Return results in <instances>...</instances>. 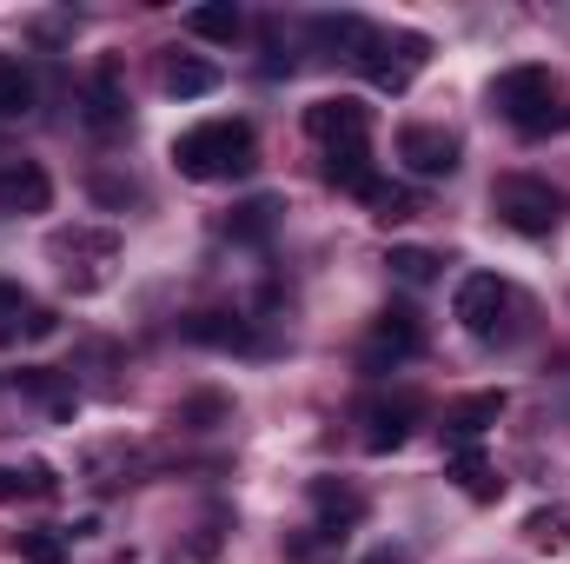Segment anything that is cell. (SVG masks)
I'll list each match as a JSON object with an SVG mask.
<instances>
[{
    "mask_svg": "<svg viewBox=\"0 0 570 564\" xmlns=\"http://www.w3.org/2000/svg\"><path fill=\"white\" fill-rule=\"evenodd\" d=\"M325 179H332L338 193H358V200H365V193L379 186V166H372L365 146H332V153H325Z\"/></svg>",
    "mask_w": 570,
    "mask_h": 564,
    "instance_id": "obj_16",
    "label": "cell"
},
{
    "mask_svg": "<svg viewBox=\"0 0 570 564\" xmlns=\"http://www.w3.org/2000/svg\"><path fill=\"white\" fill-rule=\"evenodd\" d=\"M419 412H425L419 399H379V406H365V451H399L412 438Z\"/></svg>",
    "mask_w": 570,
    "mask_h": 564,
    "instance_id": "obj_13",
    "label": "cell"
},
{
    "mask_svg": "<svg viewBox=\"0 0 570 564\" xmlns=\"http://www.w3.org/2000/svg\"><path fill=\"white\" fill-rule=\"evenodd\" d=\"M53 465H27V471H7L0 465V505H13V498H53Z\"/></svg>",
    "mask_w": 570,
    "mask_h": 564,
    "instance_id": "obj_21",
    "label": "cell"
},
{
    "mask_svg": "<svg viewBox=\"0 0 570 564\" xmlns=\"http://www.w3.org/2000/svg\"><path fill=\"white\" fill-rule=\"evenodd\" d=\"M419 67H425V40L419 33H372L365 40V54H358V74L379 87V94H405L412 80H419Z\"/></svg>",
    "mask_w": 570,
    "mask_h": 564,
    "instance_id": "obj_6",
    "label": "cell"
},
{
    "mask_svg": "<svg viewBox=\"0 0 570 564\" xmlns=\"http://www.w3.org/2000/svg\"><path fill=\"white\" fill-rule=\"evenodd\" d=\"M491 107L524 134V140H544V134H564L570 127V94L558 87L551 67H504L491 80Z\"/></svg>",
    "mask_w": 570,
    "mask_h": 564,
    "instance_id": "obj_2",
    "label": "cell"
},
{
    "mask_svg": "<svg viewBox=\"0 0 570 564\" xmlns=\"http://www.w3.org/2000/svg\"><path fill=\"white\" fill-rule=\"evenodd\" d=\"M186 33H199V40H233V33H239V7H233V0L193 7V13H186Z\"/></svg>",
    "mask_w": 570,
    "mask_h": 564,
    "instance_id": "obj_22",
    "label": "cell"
},
{
    "mask_svg": "<svg viewBox=\"0 0 570 564\" xmlns=\"http://www.w3.org/2000/svg\"><path fill=\"white\" fill-rule=\"evenodd\" d=\"M491 213H498L511 233L544 240V233L564 220V193H558L551 179H538V173H504V179L491 186Z\"/></svg>",
    "mask_w": 570,
    "mask_h": 564,
    "instance_id": "obj_4",
    "label": "cell"
},
{
    "mask_svg": "<svg viewBox=\"0 0 570 564\" xmlns=\"http://www.w3.org/2000/svg\"><path fill=\"white\" fill-rule=\"evenodd\" d=\"M47 260L60 266V280L73 292H100L107 273H114V260H120V233L114 226H60L47 240Z\"/></svg>",
    "mask_w": 570,
    "mask_h": 564,
    "instance_id": "obj_3",
    "label": "cell"
},
{
    "mask_svg": "<svg viewBox=\"0 0 570 564\" xmlns=\"http://www.w3.org/2000/svg\"><path fill=\"white\" fill-rule=\"evenodd\" d=\"M173 166L199 186H219V179H246L259 166V140L246 120H199L173 140Z\"/></svg>",
    "mask_w": 570,
    "mask_h": 564,
    "instance_id": "obj_1",
    "label": "cell"
},
{
    "mask_svg": "<svg viewBox=\"0 0 570 564\" xmlns=\"http://www.w3.org/2000/svg\"><path fill=\"white\" fill-rule=\"evenodd\" d=\"M87 120H94V127H114V120H120V87H114V67H100V80L87 87Z\"/></svg>",
    "mask_w": 570,
    "mask_h": 564,
    "instance_id": "obj_28",
    "label": "cell"
},
{
    "mask_svg": "<svg viewBox=\"0 0 570 564\" xmlns=\"http://www.w3.org/2000/svg\"><path fill=\"white\" fill-rule=\"evenodd\" d=\"M511 312H518V292L498 280V273H464L458 292H451V319L471 332V339H504L511 332Z\"/></svg>",
    "mask_w": 570,
    "mask_h": 564,
    "instance_id": "obj_5",
    "label": "cell"
},
{
    "mask_svg": "<svg viewBox=\"0 0 570 564\" xmlns=\"http://www.w3.org/2000/svg\"><path fill=\"white\" fill-rule=\"evenodd\" d=\"M159 87H166L173 100H199V94H213V87H219V67H213V60H199V54H173V60L159 67Z\"/></svg>",
    "mask_w": 570,
    "mask_h": 564,
    "instance_id": "obj_15",
    "label": "cell"
},
{
    "mask_svg": "<svg viewBox=\"0 0 570 564\" xmlns=\"http://www.w3.org/2000/svg\"><path fill=\"white\" fill-rule=\"evenodd\" d=\"M53 206V179L33 159H0V213H47Z\"/></svg>",
    "mask_w": 570,
    "mask_h": 564,
    "instance_id": "obj_11",
    "label": "cell"
},
{
    "mask_svg": "<svg viewBox=\"0 0 570 564\" xmlns=\"http://www.w3.org/2000/svg\"><path fill=\"white\" fill-rule=\"evenodd\" d=\"M498 419H504V392H471V399H458V406L444 412V445L464 451V445H478Z\"/></svg>",
    "mask_w": 570,
    "mask_h": 564,
    "instance_id": "obj_12",
    "label": "cell"
},
{
    "mask_svg": "<svg viewBox=\"0 0 570 564\" xmlns=\"http://www.w3.org/2000/svg\"><path fill=\"white\" fill-rule=\"evenodd\" d=\"M524 538L551 558H570V505H551V512H531L524 518Z\"/></svg>",
    "mask_w": 570,
    "mask_h": 564,
    "instance_id": "obj_19",
    "label": "cell"
},
{
    "mask_svg": "<svg viewBox=\"0 0 570 564\" xmlns=\"http://www.w3.org/2000/svg\"><path fill=\"white\" fill-rule=\"evenodd\" d=\"M451 478H458V492H464V498H478V505H491V498L504 492V478L484 465V451H478V445L451 451Z\"/></svg>",
    "mask_w": 570,
    "mask_h": 564,
    "instance_id": "obj_17",
    "label": "cell"
},
{
    "mask_svg": "<svg viewBox=\"0 0 570 564\" xmlns=\"http://www.w3.org/2000/svg\"><path fill=\"white\" fill-rule=\"evenodd\" d=\"M305 134L325 146H365L372 140V107L365 100H352V94H338V100H312L305 107Z\"/></svg>",
    "mask_w": 570,
    "mask_h": 564,
    "instance_id": "obj_8",
    "label": "cell"
},
{
    "mask_svg": "<svg viewBox=\"0 0 570 564\" xmlns=\"http://www.w3.org/2000/svg\"><path fill=\"white\" fill-rule=\"evenodd\" d=\"M312 33L332 47V54H345V60H358L365 54V40L379 33V27H365L358 13H325V20H312Z\"/></svg>",
    "mask_w": 570,
    "mask_h": 564,
    "instance_id": "obj_18",
    "label": "cell"
},
{
    "mask_svg": "<svg viewBox=\"0 0 570 564\" xmlns=\"http://www.w3.org/2000/svg\"><path fill=\"white\" fill-rule=\"evenodd\" d=\"M67 552H73V532H53V525L20 532V558L27 564H67Z\"/></svg>",
    "mask_w": 570,
    "mask_h": 564,
    "instance_id": "obj_24",
    "label": "cell"
},
{
    "mask_svg": "<svg viewBox=\"0 0 570 564\" xmlns=\"http://www.w3.org/2000/svg\"><path fill=\"white\" fill-rule=\"evenodd\" d=\"M358 564H412V558H405L399 545H379V552H365V558H358Z\"/></svg>",
    "mask_w": 570,
    "mask_h": 564,
    "instance_id": "obj_29",
    "label": "cell"
},
{
    "mask_svg": "<svg viewBox=\"0 0 570 564\" xmlns=\"http://www.w3.org/2000/svg\"><path fill=\"white\" fill-rule=\"evenodd\" d=\"M312 512H318L325 538H345L352 525H365V492L345 478H312Z\"/></svg>",
    "mask_w": 570,
    "mask_h": 564,
    "instance_id": "obj_10",
    "label": "cell"
},
{
    "mask_svg": "<svg viewBox=\"0 0 570 564\" xmlns=\"http://www.w3.org/2000/svg\"><path fill=\"white\" fill-rule=\"evenodd\" d=\"M273 220H279V200H246V206L226 220V233H233V240H266Z\"/></svg>",
    "mask_w": 570,
    "mask_h": 564,
    "instance_id": "obj_25",
    "label": "cell"
},
{
    "mask_svg": "<svg viewBox=\"0 0 570 564\" xmlns=\"http://www.w3.org/2000/svg\"><path fill=\"white\" fill-rule=\"evenodd\" d=\"M365 206H372L385 226H399V220H412V213H419V193H412V186H392V179H379V186L365 193Z\"/></svg>",
    "mask_w": 570,
    "mask_h": 564,
    "instance_id": "obj_23",
    "label": "cell"
},
{
    "mask_svg": "<svg viewBox=\"0 0 570 564\" xmlns=\"http://www.w3.org/2000/svg\"><path fill=\"white\" fill-rule=\"evenodd\" d=\"M186 339L193 346H219V352H266V339L246 319H233V312H193L186 319Z\"/></svg>",
    "mask_w": 570,
    "mask_h": 564,
    "instance_id": "obj_14",
    "label": "cell"
},
{
    "mask_svg": "<svg viewBox=\"0 0 570 564\" xmlns=\"http://www.w3.org/2000/svg\"><path fill=\"white\" fill-rule=\"evenodd\" d=\"M27 107H33V74L13 54H0V120H20Z\"/></svg>",
    "mask_w": 570,
    "mask_h": 564,
    "instance_id": "obj_20",
    "label": "cell"
},
{
    "mask_svg": "<svg viewBox=\"0 0 570 564\" xmlns=\"http://www.w3.org/2000/svg\"><path fill=\"white\" fill-rule=\"evenodd\" d=\"M33 312H40V305H33V299H27L20 285L0 280V339H20V332L33 325Z\"/></svg>",
    "mask_w": 570,
    "mask_h": 564,
    "instance_id": "obj_26",
    "label": "cell"
},
{
    "mask_svg": "<svg viewBox=\"0 0 570 564\" xmlns=\"http://www.w3.org/2000/svg\"><path fill=\"white\" fill-rule=\"evenodd\" d=\"M385 266H392L405 285H431L444 260H438V253H425V246H392V260H385Z\"/></svg>",
    "mask_w": 570,
    "mask_h": 564,
    "instance_id": "obj_27",
    "label": "cell"
},
{
    "mask_svg": "<svg viewBox=\"0 0 570 564\" xmlns=\"http://www.w3.org/2000/svg\"><path fill=\"white\" fill-rule=\"evenodd\" d=\"M458 134H444V127H405L399 134V159L419 173V179H451L458 173Z\"/></svg>",
    "mask_w": 570,
    "mask_h": 564,
    "instance_id": "obj_9",
    "label": "cell"
},
{
    "mask_svg": "<svg viewBox=\"0 0 570 564\" xmlns=\"http://www.w3.org/2000/svg\"><path fill=\"white\" fill-rule=\"evenodd\" d=\"M419 352H425L419 312L392 305V312H379V325L365 332V352H358V366H365V372H385V366H405V359H419Z\"/></svg>",
    "mask_w": 570,
    "mask_h": 564,
    "instance_id": "obj_7",
    "label": "cell"
}]
</instances>
